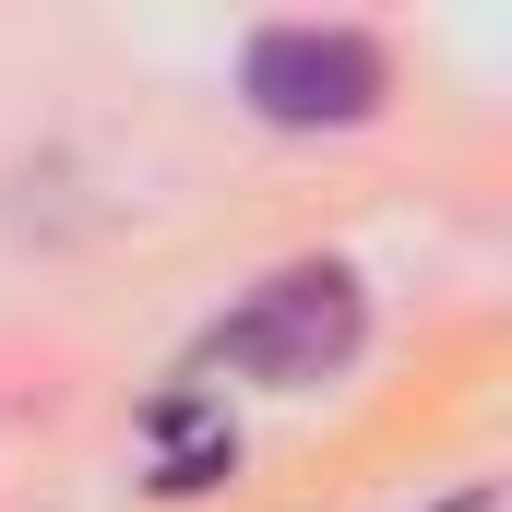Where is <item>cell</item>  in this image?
Segmentation results:
<instances>
[{"label": "cell", "instance_id": "7a4b0ae2", "mask_svg": "<svg viewBox=\"0 0 512 512\" xmlns=\"http://www.w3.org/2000/svg\"><path fill=\"white\" fill-rule=\"evenodd\" d=\"M382 84H393V60L358 24H262L251 60H239V96L274 131H346L382 108Z\"/></svg>", "mask_w": 512, "mask_h": 512}, {"label": "cell", "instance_id": "3957f363", "mask_svg": "<svg viewBox=\"0 0 512 512\" xmlns=\"http://www.w3.org/2000/svg\"><path fill=\"white\" fill-rule=\"evenodd\" d=\"M441 512H489V501H441Z\"/></svg>", "mask_w": 512, "mask_h": 512}, {"label": "cell", "instance_id": "6da1fadb", "mask_svg": "<svg viewBox=\"0 0 512 512\" xmlns=\"http://www.w3.org/2000/svg\"><path fill=\"white\" fill-rule=\"evenodd\" d=\"M358 334H370L358 274H346V262H286V274H262L251 298L215 322V370L298 393V382H334V370L358 358Z\"/></svg>", "mask_w": 512, "mask_h": 512}]
</instances>
